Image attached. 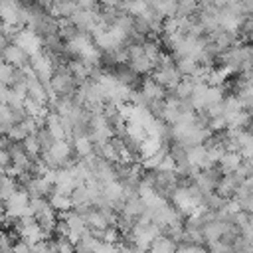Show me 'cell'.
Instances as JSON below:
<instances>
[{
  "instance_id": "1",
  "label": "cell",
  "mask_w": 253,
  "mask_h": 253,
  "mask_svg": "<svg viewBox=\"0 0 253 253\" xmlns=\"http://www.w3.org/2000/svg\"><path fill=\"white\" fill-rule=\"evenodd\" d=\"M12 43H16L18 47H22L26 53H28V57H34V55H38L40 53V49H42V40H40V36L34 32V30H20L18 34H16V38L12 40Z\"/></svg>"
},
{
  "instance_id": "2",
  "label": "cell",
  "mask_w": 253,
  "mask_h": 253,
  "mask_svg": "<svg viewBox=\"0 0 253 253\" xmlns=\"http://www.w3.org/2000/svg\"><path fill=\"white\" fill-rule=\"evenodd\" d=\"M32 69H34V73L38 75L40 81H43V83L51 81V77H53V63H51L49 53H42L40 51L38 55H34L32 57Z\"/></svg>"
},
{
  "instance_id": "3",
  "label": "cell",
  "mask_w": 253,
  "mask_h": 253,
  "mask_svg": "<svg viewBox=\"0 0 253 253\" xmlns=\"http://www.w3.org/2000/svg\"><path fill=\"white\" fill-rule=\"evenodd\" d=\"M2 57H4V61H8V63L14 65L16 69H22V67L26 65L28 53H26L22 47H18L16 43H8V45L2 49Z\"/></svg>"
},
{
  "instance_id": "4",
  "label": "cell",
  "mask_w": 253,
  "mask_h": 253,
  "mask_svg": "<svg viewBox=\"0 0 253 253\" xmlns=\"http://www.w3.org/2000/svg\"><path fill=\"white\" fill-rule=\"evenodd\" d=\"M140 93L148 99V103H156V101H160L164 97V87L160 83H156L154 79H148V81H144Z\"/></svg>"
},
{
  "instance_id": "5",
  "label": "cell",
  "mask_w": 253,
  "mask_h": 253,
  "mask_svg": "<svg viewBox=\"0 0 253 253\" xmlns=\"http://www.w3.org/2000/svg\"><path fill=\"white\" fill-rule=\"evenodd\" d=\"M49 206L53 210H59V211H69L73 202H71V196L69 194H59V192H53L51 198H49Z\"/></svg>"
},
{
  "instance_id": "6",
  "label": "cell",
  "mask_w": 253,
  "mask_h": 253,
  "mask_svg": "<svg viewBox=\"0 0 253 253\" xmlns=\"http://www.w3.org/2000/svg\"><path fill=\"white\" fill-rule=\"evenodd\" d=\"M14 192H16V182L12 180V176H4V178L0 180V198L8 200Z\"/></svg>"
},
{
  "instance_id": "7",
  "label": "cell",
  "mask_w": 253,
  "mask_h": 253,
  "mask_svg": "<svg viewBox=\"0 0 253 253\" xmlns=\"http://www.w3.org/2000/svg\"><path fill=\"white\" fill-rule=\"evenodd\" d=\"M75 150L79 152V156H89L93 150V142L87 136H77L75 138Z\"/></svg>"
},
{
  "instance_id": "8",
  "label": "cell",
  "mask_w": 253,
  "mask_h": 253,
  "mask_svg": "<svg viewBox=\"0 0 253 253\" xmlns=\"http://www.w3.org/2000/svg\"><path fill=\"white\" fill-rule=\"evenodd\" d=\"M24 150H26V154L28 156H36L42 148H40V142H38V138H36V134H30V136H26L24 138V146H22Z\"/></svg>"
},
{
  "instance_id": "9",
  "label": "cell",
  "mask_w": 253,
  "mask_h": 253,
  "mask_svg": "<svg viewBox=\"0 0 253 253\" xmlns=\"http://www.w3.org/2000/svg\"><path fill=\"white\" fill-rule=\"evenodd\" d=\"M6 45H8V40H6V34L2 32V28H0V51H2Z\"/></svg>"
},
{
  "instance_id": "10",
  "label": "cell",
  "mask_w": 253,
  "mask_h": 253,
  "mask_svg": "<svg viewBox=\"0 0 253 253\" xmlns=\"http://www.w3.org/2000/svg\"><path fill=\"white\" fill-rule=\"evenodd\" d=\"M178 253H204L200 247H186V249H180Z\"/></svg>"
},
{
  "instance_id": "11",
  "label": "cell",
  "mask_w": 253,
  "mask_h": 253,
  "mask_svg": "<svg viewBox=\"0 0 253 253\" xmlns=\"http://www.w3.org/2000/svg\"><path fill=\"white\" fill-rule=\"evenodd\" d=\"M36 2H38V4L43 8V6H51V2H53V0H36Z\"/></svg>"
},
{
  "instance_id": "12",
  "label": "cell",
  "mask_w": 253,
  "mask_h": 253,
  "mask_svg": "<svg viewBox=\"0 0 253 253\" xmlns=\"http://www.w3.org/2000/svg\"><path fill=\"white\" fill-rule=\"evenodd\" d=\"M2 217H4V210L0 208V219H2Z\"/></svg>"
},
{
  "instance_id": "13",
  "label": "cell",
  "mask_w": 253,
  "mask_h": 253,
  "mask_svg": "<svg viewBox=\"0 0 253 253\" xmlns=\"http://www.w3.org/2000/svg\"><path fill=\"white\" fill-rule=\"evenodd\" d=\"M0 63H4V57H2V51H0Z\"/></svg>"
},
{
  "instance_id": "14",
  "label": "cell",
  "mask_w": 253,
  "mask_h": 253,
  "mask_svg": "<svg viewBox=\"0 0 253 253\" xmlns=\"http://www.w3.org/2000/svg\"><path fill=\"white\" fill-rule=\"evenodd\" d=\"M61 2H65V0H61Z\"/></svg>"
}]
</instances>
